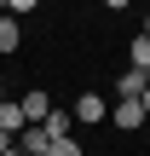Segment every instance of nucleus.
<instances>
[{"instance_id": "f257e3e1", "label": "nucleus", "mask_w": 150, "mask_h": 156, "mask_svg": "<svg viewBox=\"0 0 150 156\" xmlns=\"http://www.w3.org/2000/svg\"><path fill=\"white\" fill-rule=\"evenodd\" d=\"M17 110H23V122H29V127H40V122H46V116H52V98H46V93H40V87H29V93H23V98H17Z\"/></svg>"}, {"instance_id": "f03ea898", "label": "nucleus", "mask_w": 150, "mask_h": 156, "mask_svg": "<svg viewBox=\"0 0 150 156\" xmlns=\"http://www.w3.org/2000/svg\"><path fill=\"white\" fill-rule=\"evenodd\" d=\"M69 116H75V122H110V104H104V93H81Z\"/></svg>"}, {"instance_id": "7ed1b4c3", "label": "nucleus", "mask_w": 150, "mask_h": 156, "mask_svg": "<svg viewBox=\"0 0 150 156\" xmlns=\"http://www.w3.org/2000/svg\"><path fill=\"white\" fill-rule=\"evenodd\" d=\"M110 122H116L121 133H133V127H145V110H139V98H116V104H110Z\"/></svg>"}, {"instance_id": "20e7f679", "label": "nucleus", "mask_w": 150, "mask_h": 156, "mask_svg": "<svg viewBox=\"0 0 150 156\" xmlns=\"http://www.w3.org/2000/svg\"><path fill=\"white\" fill-rule=\"evenodd\" d=\"M46 151H52L46 127H23V133H17V156H46Z\"/></svg>"}, {"instance_id": "39448f33", "label": "nucleus", "mask_w": 150, "mask_h": 156, "mask_svg": "<svg viewBox=\"0 0 150 156\" xmlns=\"http://www.w3.org/2000/svg\"><path fill=\"white\" fill-rule=\"evenodd\" d=\"M23 127H29V122H23V110H17L12 98H0V133H6V139H17Z\"/></svg>"}, {"instance_id": "423d86ee", "label": "nucleus", "mask_w": 150, "mask_h": 156, "mask_svg": "<svg viewBox=\"0 0 150 156\" xmlns=\"http://www.w3.org/2000/svg\"><path fill=\"white\" fill-rule=\"evenodd\" d=\"M40 127H46V139L58 145V139H69V127H75V116H69V110H52V116H46Z\"/></svg>"}, {"instance_id": "0eeeda50", "label": "nucleus", "mask_w": 150, "mask_h": 156, "mask_svg": "<svg viewBox=\"0 0 150 156\" xmlns=\"http://www.w3.org/2000/svg\"><path fill=\"white\" fill-rule=\"evenodd\" d=\"M150 87V75H139V69H121V81H116V98H139Z\"/></svg>"}, {"instance_id": "6e6552de", "label": "nucleus", "mask_w": 150, "mask_h": 156, "mask_svg": "<svg viewBox=\"0 0 150 156\" xmlns=\"http://www.w3.org/2000/svg\"><path fill=\"white\" fill-rule=\"evenodd\" d=\"M127 58H133L127 69H139V75H150V41H145V35H133V46H127Z\"/></svg>"}, {"instance_id": "1a4fd4ad", "label": "nucleus", "mask_w": 150, "mask_h": 156, "mask_svg": "<svg viewBox=\"0 0 150 156\" xmlns=\"http://www.w3.org/2000/svg\"><path fill=\"white\" fill-rule=\"evenodd\" d=\"M17 41H23L17 17H0V52H17Z\"/></svg>"}, {"instance_id": "9d476101", "label": "nucleus", "mask_w": 150, "mask_h": 156, "mask_svg": "<svg viewBox=\"0 0 150 156\" xmlns=\"http://www.w3.org/2000/svg\"><path fill=\"white\" fill-rule=\"evenodd\" d=\"M46 156H87V151H81L75 139H58V145H52V151H46Z\"/></svg>"}, {"instance_id": "9b49d317", "label": "nucleus", "mask_w": 150, "mask_h": 156, "mask_svg": "<svg viewBox=\"0 0 150 156\" xmlns=\"http://www.w3.org/2000/svg\"><path fill=\"white\" fill-rule=\"evenodd\" d=\"M139 110H145V122H150V87H145V93H139Z\"/></svg>"}, {"instance_id": "f8f14e48", "label": "nucleus", "mask_w": 150, "mask_h": 156, "mask_svg": "<svg viewBox=\"0 0 150 156\" xmlns=\"http://www.w3.org/2000/svg\"><path fill=\"white\" fill-rule=\"evenodd\" d=\"M145 41H150V17H145Z\"/></svg>"}]
</instances>
